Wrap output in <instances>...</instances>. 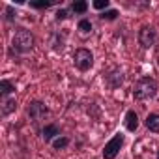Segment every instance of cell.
Instances as JSON below:
<instances>
[{
	"mask_svg": "<svg viewBox=\"0 0 159 159\" xmlns=\"http://www.w3.org/2000/svg\"><path fill=\"white\" fill-rule=\"evenodd\" d=\"M34 45H36V38L34 34L25 28V26H17L13 36H11V45H10V56H23V54H28L34 51Z\"/></svg>",
	"mask_w": 159,
	"mask_h": 159,
	"instance_id": "1",
	"label": "cell"
},
{
	"mask_svg": "<svg viewBox=\"0 0 159 159\" xmlns=\"http://www.w3.org/2000/svg\"><path fill=\"white\" fill-rule=\"evenodd\" d=\"M157 90H159V83L153 77H140L135 81L131 94L135 101H148L157 96Z\"/></svg>",
	"mask_w": 159,
	"mask_h": 159,
	"instance_id": "2",
	"label": "cell"
},
{
	"mask_svg": "<svg viewBox=\"0 0 159 159\" xmlns=\"http://www.w3.org/2000/svg\"><path fill=\"white\" fill-rule=\"evenodd\" d=\"M26 116H28V120L32 122V125L36 127V131L41 133L43 125H47L45 120L51 116V109L45 105V101H41V99H32V101L26 105Z\"/></svg>",
	"mask_w": 159,
	"mask_h": 159,
	"instance_id": "3",
	"label": "cell"
},
{
	"mask_svg": "<svg viewBox=\"0 0 159 159\" xmlns=\"http://www.w3.org/2000/svg\"><path fill=\"white\" fill-rule=\"evenodd\" d=\"M73 66L79 71H83V73L90 71L94 67V52L90 49H86V47L75 49V52H73Z\"/></svg>",
	"mask_w": 159,
	"mask_h": 159,
	"instance_id": "4",
	"label": "cell"
},
{
	"mask_svg": "<svg viewBox=\"0 0 159 159\" xmlns=\"http://www.w3.org/2000/svg\"><path fill=\"white\" fill-rule=\"evenodd\" d=\"M157 39H159V34H157L155 26H152V25H142V26L139 28V32H137V41H139V45H140L142 49H152V47H155Z\"/></svg>",
	"mask_w": 159,
	"mask_h": 159,
	"instance_id": "5",
	"label": "cell"
},
{
	"mask_svg": "<svg viewBox=\"0 0 159 159\" xmlns=\"http://www.w3.org/2000/svg\"><path fill=\"white\" fill-rule=\"evenodd\" d=\"M124 142H125V135L124 133H116L109 142H105L103 152H101L103 159H116L120 150H122V146H124Z\"/></svg>",
	"mask_w": 159,
	"mask_h": 159,
	"instance_id": "6",
	"label": "cell"
},
{
	"mask_svg": "<svg viewBox=\"0 0 159 159\" xmlns=\"http://www.w3.org/2000/svg\"><path fill=\"white\" fill-rule=\"evenodd\" d=\"M103 81H105V84H107L109 88L116 90V88H120V86L124 84L125 75H124V71H122L118 66H114V67H111V69L103 71Z\"/></svg>",
	"mask_w": 159,
	"mask_h": 159,
	"instance_id": "7",
	"label": "cell"
},
{
	"mask_svg": "<svg viewBox=\"0 0 159 159\" xmlns=\"http://www.w3.org/2000/svg\"><path fill=\"white\" fill-rule=\"evenodd\" d=\"M41 140L45 142V144H52V140L54 139H58L60 135H62V131H60V127H58V124H54V122H49L47 125H43V129H41Z\"/></svg>",
	"mask_w": 159,
	"mask_h": 159,
	"instance_id": "8",
	"label": "cell"
},
{
	"mask_svg": "<svg viewBox=\"0 0 159 159\" xmlns=\"http://www.w3.org/2000/svg\"><path fill=\"white\" fill-rule=\"evenodd\" d=\"M139 125H140L139 114L135 112V109H129V111L125 112V116H124V127H125V131L135 133V131L139 129Z\"/></svg>",
	"mask_w": 159,
	"mask_h": 159,
	"instance_id": "9",
	"label": "cell"
},
{
	"mask_svg": "<svg viewBox=\"0 0 159 159\" xmlns=\"http://www.w3.org/2000/svg\"><path fill=\"white\" fill-rule=\"evenodd\" d=\"M15 109H17V99L15 98H2L0 99V116L2 118L15 112Z\"/></svg>",
	"mask_w": 159,
	"mask_h": 159,
	"instance_id": "10",
	"label": "cell"
},
{
	"mask_svg": "<svg viewBox=\"0 0 159 159\" xmlns=\"http://www.w3.org/2000/svg\"><path fill=\"white\" fill-rule=\"evenodd\" d=\"M66 47V32H52L51 36V49L56 52H62Z\"/></svg>",
	"mask_w": 159,
	"mask_h": 159,
	"instance_id": "11",
	"label": "cell"
},
{
	"mask_svg": "<svg viewBox=\"0 0 159 159\" xmlns=\"http://www.w3.org/2000/svg\"><path fill=\"white\" fill-rule=\"evenodd\" d=\"M144 125L150 133H159V114L157 112H150L144 120Z\"/></svg>",
	"mask_w": 159,
	"mask_h": 159,
	"instance_id": "12",
	"label": "cell"
},
{
	"mask_svg": "<svg viewBox=\"0 0 159 159\" xmlns=\"http://www.w3.org/2000/svg\"><path fill=\"white\" fill-rule=\"evenodd\" d=\"M11 94H15V84L10 79H2L0 81V99L2 98H11Z\"/></svg>",
	"mask_w": 159,
	"mask_h": 159,
	"instance_id": "13",
	"label": "cell"
},
{
	"mask_svg": "<svg viewBox=\"0 0 159 159\" xmlns=\"http://www.w3.org/2000/svg\"><path fill=\"white\" fill-rule=\"evenodd\" d=\"M90 4L86 2V0H75V2L69 4V11H73L75 15H84L88 11Z\"/></svg>",
	"mask_w": 159,
	"mask_h": 159,
	"instance_id": "14",
	"label": "cell"
},
{
	"mask_svg": "<svg viewBox=\"0 0 159 159\" xmlns=\"http://www.w3.org/2000/svg\"><path fill=\"white\" fill-rule=\"evenodd\" d=\"M77 30H79V34H83V36H90L92 30H94V25H92V21L88 17H83L81 21L77 23Z\"/></svg>",
	"mask_w": 159,
	"mask_h": 159,
	"instance_id": "15",
	"label": "cell"
},
{
	"mask_svg": "<svg viewBox=\"0 0 159 159\" xmlns=\"http://www.w3.org/2000/svg\"><path fill=\"white\" fill-rule=\"evenodd\" d=\"M28 6L32 10H49L52 6H58V0H32Z\"/></svg>",
	"mask_w": 159,
	"mask_h": 159,
	"instance_id": "16",
	"label": "cell"
},
{
	"mask_svg": "<svg viewBox=\"0 0 159 159\" xmlns=\"http://www.w3.org/2000/svg\"><path fill=\"white\" fill-rule=\"evenodd\" d=\"M69 144H71V139H69V137H66V135H60L58 139H54V140H52V144H51V146H52V150L60 152V150H66Z\"/></svg>",
	"mask_w": 159,
	"mask_h": 159,
	"instance_id": "17",
	"label": "cell"
},
{
	"mask_svg": "<svg viewBox=\"0 0 159 159\" xmlns=\"http://www.w3.org/2000/svg\"><path fill=\"white\" fill-rule=\"evenodd\" d=\"M92 8H94L96 11L103 13V11L111 10V0H94V2H92Z\"/></svg>",
	"mask_w": 159,
	"mask_h": 159,
	"instance_id": "18",
	"label": "cell"
},
{
	"mask_svg": "<svg viewBox=\"0 0 159 159\" xmlns=\"http://www.w3.org/2000/svg\"><path fill=\"white\" fill-rule=\"evenodd\" d=\"M118 15H120V11H118V10H114V8H111V10H107V11L99 13L98 17H99L101 21H116V19H118Z\"/></svg>",
	"mask_w": 159,
	"mask_h": 159,
	"instance_id": "19",
	"label": "cell"
},
{
	"mask_svg": "<svg viewBox=\"0 0 159 159\" xmlns=\"http://www.w3.org/2000/svg\"><path fill=\"white\" fill-rule=\"evenodd\" d=\"M4 21L6 23H15L17 19V10H13V6H6V11H4Z\"/></svg>",
	"mask_w": 159,
	"mask_h": 159,
	"instance_id": "20",
	"label": "cell"
},
{
	"mask_svg": "<svg viewBox=\"0 0 159 159\" xmlns=\"http://www.w3.org/2000/svg\"><path fill=\"white\" fill-rule=\"evenodd\" d=\"M54 19H56V23L69 19V10H66V8H58V10H56V13H54Z\"/></svg>",
	"mask_w": 159,
	"mask_h": 159,
	"instance_id": "21",
	"label": "cell"
},
{
	"mask_svg": "<svg viewBox=\"0 0 159 159\" xmlns=\"http://www.w3.org/2000/svg\"><path fill=\"white\" fill-rule=\"evenodd\" d=\"M155 159H159V148H157V155H155Z\"/></svg>",
	"mask_w": 159,
	"mask_h": 159,
	"instance_id": "22",
	"label": "cell"
}]
</instances>
